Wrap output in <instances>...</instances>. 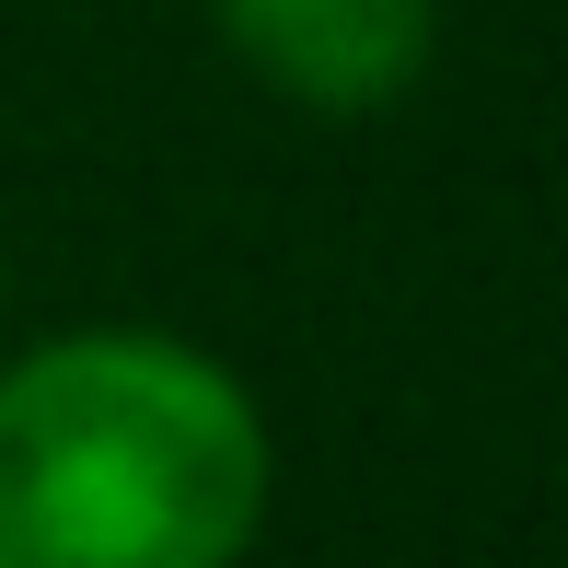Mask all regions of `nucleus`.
<instances>
[{
    "mask_svg": "<svg viewBox=\"0 0 568 568\" xmlns=\"http://www.w3.org/2000/svg\"><path fill=\"white\" fill-rule=\"evenodd\" d=\"M267 429L174 337H59L0 372V568H232Z\"/></svg>",
    "mask_w": 568,
    "mask_h": 568,
    "instance_id": "1",
    "label": "nucleus"
},
{
    "mask_svg": "<svg viewBox=\"0 0 568 568\" xmlns=\"http://www.w3.org/2000/svg\"><path fill=\"white\" fill-rule=\"evenodd\" d=\"M210 12L278 93H302L325 116H359V105L418 82L442 0H210Z\"/></svg>",
    "mask_w": 568,
    "mask_h": 568,
    "instance_id": "2",
    "label": "nucleus"
}]
</instances>
